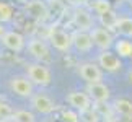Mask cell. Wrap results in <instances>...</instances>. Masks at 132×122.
I'll return each mask as SVG.
<instances>
[{
  "mask_svg": "<svg viewBox=\"0 0 132 122\" xmlns=\"http://www.w3.org/2000/svg\"><path fill=\"white\" fill-rule=\"evenodd\" d=\"M15 114L13 108L10 106L8 103L5 101H0V120H5V119H12Z\"/></svg>",
  "mask_w": 132,
  "mask_h": 122,
  "instance_id": "cell-24",
  "label": "cell"
},
{
  "mask_svg": "<svg viewBox=\"0 0 132 122\" xmlns=\"http://www.w3.org/2000/svg\"><path fill=\"white\" fill-rule=\"evenodd\" d=\"M114 47H116V52L119 54V57H130V52H132V42L130 41L119 39L114 44Z\"/></svg>",
  "mask_w": 132,
  "mask_h": 122,
  "instance_id": "cell-19",
  "label": "cell"
},
{
  "mask_svg": "<svg viewBox=\"0 0 132 122\" xmlns=\"http://www.w3.org/2000/svg\"><path fill=\"white\" fill-rule=\"evenodd\" d=\"M113 108H114V112L118 116H122L124 119L132 116V101L126 98H118L113 103Z\"/></svg>",
  "mask_w": 132,
  "mask_h": 122,
  "instance_id": "cell-15",
  "label": "cell"
},
{
  "mask_svg": "<svg viewBox=\"0 0 132 122\" xmlns=\"http://www.w3.org/2000/svg\"><path fill=\"white\" fill-rule=\"evenodd\" d=\"M124 120H126V122H132V116H130V117H126Z\"/></svg>",
  "mask_w": 132,
  "mask_h": 122,
  "instance_id": "cell-30",
  "label": "cell"
},
{
  "mask_svg": "<svg viewBox=\"0 0 132 122\" xmlns=\"http://www.w3.org/2000/svg\"><path fill=\"white\" fill-rule=\"evenodd\" d=\"M78 75L82 77L88 85L91 83H101L103 81V70L100 68V65L93 62H85L78 67Z\"/></svg>",
  "mask_w": 132,
  "mask_h": 122,
  "instance_id": "cell-5",
  "label": "cell"
},
{
  "mask_svg": "<svg viewBox=\"0 0 132 122\" xmlns=\"http://www.w3.org/2000/svg\"><path fill=\"white\" fill-rule=\"evenodd\" d=\"M24 13L36 21H46L49 18V7L43 0H31L24 3Z\"/></svg>",
  "mask_w": 132,
  "mask_h": 122,
  "instance_id": "cell-6",
  "label": "cell"
},
{
  "mask_svg": "<svg viewBox=\"0 0 132 122\" xmlns=\"http://www.w3.org/2000/svg\"><path fill=\"white\" fill-rule=\"evenodd\" d=\"M3 34H5V28L2 26V23H0V38H2Z\"/></svg>",
  "mask_w": 132,
  "mask_h": 122,
  "instance_id": "cell-27",
  "label": "cell"
},
{
  "mask_svg": "<svg viewBox=\"0 0 132 122\" xmlns=\"http://www.w3.org/2000/svg\"><path fill=\"white\" fill-rule=\"evenodd\" d=\"M90 34H91V39H93V44L98 46L101 50H108L114 44V38L111 34V31H108L104 28H93L90 31Z\"/></svg>",
  "mask_w": 132,
  "mask_h": 122,
  "instance_id": "cell-11",
  "label": "cell"
},
{
  "mask_svg": "<svg viewBox=\"0 0 132 122\" xmlns=\"http://www.w3.org/2000/svg\"><path fill=\"white\" fill-rule=\"evenodd\" d=\"M98 65L100 68L106 70V72H119L122 67V62L116 54L109 52V50H103L98 55Z\"/></svg>",
  "mask_w": 132,
  "mask_h": 122,
  "instance_id": "cell-12",
  "label": "cell"
},
{
  "mask_svg": "<svg viewBox=\"0 0 132 122\" xmlns=\"http://www.w3.org/2000/svg\"><path fill=\"white\" fill-rule=\"evenodd\" d=\"M72 46L78 52H90L93 49V39H91V34L87 31H73L72 33Z\"/></svg>",
  "mask_w": 132,
  "mask_h": 122,
  "instance_id": "cell-13",
  "label": "cell"
},
{
  "mask_svg": "<svg viewBox=\"0 0 132 122\" xmlns=\"http://www.w3.org/2000/svg\"><path fill=\"white\" fill-rule=\"evenodd\" d=\"M100 116L98 112L91 108L88 111H83V112H80V122H100Z\"/></svg>",
  "mask_w": 132,
  "mask_h": 122,
  "instance_id": "cell-23",
  "label": "cell"
},
{
  "mask_svg": "<svg viewBox=\"0 0 132 122\" xmlns=\"http://www.w3.org/2000/svg\"><path fill=\"white\" fill-rule=\"evenodd\" d=\"M93 109L98 112L100 117H103L104 120L109 119V117H113V116L116 114L113 104H109L108 101H106V103H93Z\"/></svg>",
  "mask_w": 132,
  "mask_h": 122,
  "instance_id": "cell-18",
  "label": "cell"
},
{
  "mask_svg": "<svg viewBox=\"0 0 132 122\" xmlns=\"http://www.w3.org/2000/svg\"><path fill=\"white\" fill-rule=\"evenodd\" d=\"M13 120L15 122H36V117L28 109H18L13 114Z\"/></svg>",
  "mask_w": 132,
  "mask_h": 122,
  "instance_id": "cell-20",
  "label": "cell"
},
{
  "mask_svg": "<svg viewBox=\"0 0 132 122\" xmlns=\"http://www.w3.org/2000/svg\"><path fill=\"white\" fill-rule=\"evenodd\" d=\"M31 108L39 114H52L55 111V103L44 93H38L31 98Z\"/></svg>",
  "mask_w": 132,
  "mask_h": 122,
  "instance_id": "cell-8",
  "label": "cell"
},
{
  "mask_svg": "<svg viewBox=\"0 0 132 122\" xmlns=\"http://www.w3.org/2000/svg\"><path fill=\"white\" fill-rule=\"evenodd\" d=\"M49 41L54 49L60 50V52H69L72 47V34L60 28H52L49 31Z\"/></svg>",
  "mask_w": 132,
  "mask_h": 122,
  "instance_id": "cell-3",
  "label": "cell"
},
{
  "mask_svg": "<svg viewBox=\"0 0 132 122\" xmlns=\"http://www.w3.org/2000/svg\"><path fill=\"white\" fill-rule=\"evenodd\" d=\"M118 20H119V16L116 15L114 10H109V12L100 15V23L103 24V28L108 29V31H109V29H114V28H116V23H118Z\"/></svg>",
  "mask_w": 132,
  "mask_h": 122,
  "instance_id": "cell-17",
  "label": "cell"
},
{
  "mask_svg": "<svg viewBox=\"0 0 132 122\" xmlns=\"http://www.w3.org/2000/svg\"><path fill=\"white\" fill-rule=\"evenodd\" d=\"M72 21L73 24L78 28V31H91L93 29V16L91 13L88 12L87 8H75L73 10V15H72Z\"/></svg>",
  "mask_w": 132,
  "mask_h": 122,
  "instance_id": "cell-7",
  "label": "cell"
},
{
  "mask_svg": "<svg viewBox=\"0 0 132 122\" xmlns=\"http://www.w3.org/2000/svg\"><path fill=\"white\" fill-rule=\"evenodd\" d=\"M26 77L33 85L38 86H49L52 81L51 70L43 64H28L26 65Z\"/></svg>",
  "mask_w": 132,
  "mask_h": 122,
  "instance_id": "cell-1",
  "label": "cell"
},
{
  "mask_svg": "<svg viewBox=\"0 0 132 122\" xmlns=\"http://www.w3.org/2000/svg\"><path fill=\"white\" fill-rule=\"evenodd\" d=\"M130 59H132V52H130Z\"/></svg>",
  "mask_w": 132,
  "mask_h": 122,
  "instance_id": "cell-31",
  "label": "cell"
},
{
  "mask_svg": "<svg viewBox=\"0 0 132 122\" xmlns=\"http://www.w3.org/2000/svg\"><path fill=\"white\" fill-rule=\"evenodd\" d=\"M67 103L72 106L73 111L77 112H83V111L91 109V98L88 96L87 91H70L67 94Z\"/></svg>",
  "mask_w": 132,
  "mask_h": 122,
  "instance_id": "cell-4",
  "label": "cell"
},
{
  "mask_svg": "<svg viewBox=\"0 0 132 122\" xmlns=\"http://www.w3.org/2000/svg\"><path fill=\"white\" fill-rule=\"evenodd\" d=\"M114 31H118L124 38H132V18H129V16L119 18L118 23H116Z\"/></svg>",
  "mask_w": 132,
  "mask_h": 122,
  "instance_id": "cell-16",
  "label": "cell"
},
{
  "mask_svg": "<svg viewBox=\"0 0 132 122\" xmlns=\"http://www.w3.org/2000/svg\"><path fill=\"white\" fill-rule=\"evenodd\" d=\"M28 50L39 62H47V60H51V50L43 39H29Z\"/></svg>",
  "mask_w": 132,
  "mask_h": 122,
  "instance_id": "cell-10",
  "label": "cell"
},
{
  "mask_svg": "<svg viewBox=\"0 0 132 122\" xmlns=\"http://www.w3.org/2000/svg\"><path fill=\"white\" fill-rule=\"evenodd\" d=\"M104 122H126V120H124V119H119V116H113V117L106 119Z\"/></svg>",
  "mask_w": 132,
  "mask_h": 122,
  "instance_id": "cell-26",
  "label": "cell"
},
{
  "mask_svg": "<svg viewBox=\"0 0 132 122\" xmlns=\"http://www.w3.org/2000/svg\"><path fill=\"white\" fill-rule=\"evenodd\" d=\"M13 18V8L7 2L0 0V23H7Z\"/></svg>",
  "mask_w": 132,
  "mask_h": 122,
  "instance_id": "cell-21",
  "label": "cell"
},
{
  "mask_svg": "<svg viewBox=\"0 0 132 122\" xmlns=\"http://www.w3.org/2000/svg\"><path fill=\"white\" fill-rule=\"evenodd\" d=\"M91 8H93L98 15H103L106 12H109V10H113V8H111V3L108 2V0H93Z\"/></svg>",
  "mask_w": 132,
  "mask_h": 122,
  "instance_id": "cell-22",
  "label": "cell"
},
{
  "mask_svg": "<svg viewBox=\"0 0 132 122\" xmlns=\"http://www.w3.org/2000/svg\"><path fill=\"white\" fill-rule=\"evenodd\" d=\"M2 44L7 49L13 50V52H21L26 46V41H24V36L18 31H5V34L2 38Z\"/></svg>",
  "mask_w": 132,
  "mask_h": 122,
  "instance_id": "cell-9",
  "label": "cell"
},
{
  "mask_svg": "<svg viewBox=\"0 0 132 122\" xmlns=\"http://www.w3.org/2000/svg\"><path fill=\"white\" fill-rule=\"evenodd\" d=\"M127 80H129V83L132 85V70H130V72L127 73Z\"/></svg>",
  "mask_w": 132,
  "mask_h": 122,
  "instance_id": "cell-28",
  "label": "cell"
},
{
  "mask_svg": "<svg viewBox=\"0 0 132 122\" xmlns=\"http://www.w3.org/2000/svg\"><path fill=\"white\" fill-rule=\"evenodd\" d=\"M10 90L16 96H20V98H33L34 96V85L29 81L28 77H23V75L12 77V80H10Z\"/></svg>",
  "mask_w": 132,
  "mask_h": 122,
  "instance_id": "cell-2",
  "label": "cell"
},
{
  "mask_svg": "<svg viewBox=\"0 0 132 122\" xmlns=\"http://www.w3.org/2000/svg\"><path fill=\"white\" fill-rule=\"evenodd\" d=\"M0 122H15V120H13V117H12V119H5V120H0Z\"/></svg>",
  "mask_w": 132,
  "mask_h": 122,
  "instance_id": "cell-29",
  "label": "cell"
},
{
  "mask_svg": "<svg viewBox=\"0 0 132 122\" xmlns=\"http://www.w3.org/2000/svg\"><path fill=\"white\" fill-rule=\"evenodd\" d=\"M62 120L64 122H80V114L73 109L62 111Z\"/></svg>",
  "mask_w": 132,
  "mask_h": 122,
  "instance_id": "cell-25",
  "label": "cell"
},
{
  "mask_svg": "<svg viewBox=\"0 0 132 122\" xmlns=\"http://www.w3.org/2000/svg\"><path fill=\"white\" fill-rule=\"evenodd\" d=\"M87 93L91 98L93 103H106L109 101V96H111V91L109 88L106 86L103 81L101 83H91L87 86Z\"/></svg>",
  "mask_w": 132,
  "mask_h": 122,
  "instance_id": "cell-14",
  "label": "cell"
}]
</instances>
